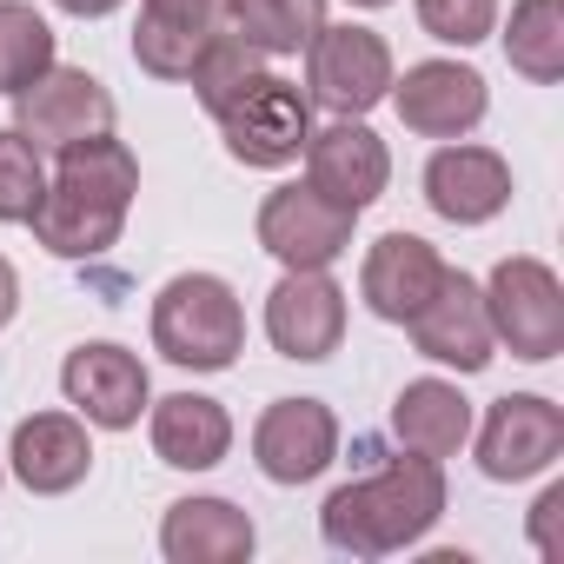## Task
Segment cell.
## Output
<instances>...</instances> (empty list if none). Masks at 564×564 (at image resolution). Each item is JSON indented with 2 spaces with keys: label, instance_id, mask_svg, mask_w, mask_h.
Returning a JSON list of instances; mask_svg holds the SVG:
<instances>
[{
  "label": "cell",
  "instance_id": "1",
  "mask_svg": "<svg viewBox=\"0 0 564 564\" xmlns=\"http://www.w3.org/2000/svg\"><path fill=\"white\" fill-rule=\"evenodd\" d=\"M133 193H140L133 153L100 133V140H80V147L61 153V173H54V186L41 193V206H34L28 226H34V239H41L47 252H61V259H100V252L120 239Z\"/></svg>",
  "mask_w": 564,
  "mask_h": 564
},
{
  "label": "cell",
  "instance_id": "2",
  "mask_svg": "<svg viewBox=\"0 0 564 564\" xmlns=\"http://www.w3.org/2000/svg\"><path fill=\"white\" fill-rule=\"evenodd\" d=\"M445 511V478L438 458H392L359 485H339L319 511V531L333 551L352 557H386L412 538H425Z\"/></svg>",
  "mask_w": 564,
  "mask_h": 564
},
{
  "label": "cell",
  "instance_id": "3",
  "mask_svg": "<svg viewBox=\"0 0 564 564\" xmlns=\"http://www.w3.org/2000/svg\"><path fill=\"white\" fill-rule=\"evenodd\" d=\"M153 346L173 366L226 372L239 359V346H246V313H239L232 286L213 279V272H180L173 286L153 300Z\"/></svg>",
  "mask_w": 564,
  "mask_h": 564
},
{
  "label": "cell",
  "instance_id": "4",
  "mask_svg": "<svg viewBox=\"0 0 564 564\" xmlns=\"http://www.w3.org/2000/svg\"><path fill=\"white\" fill-rule=\"evenodd\" d=\"M491 339H505L518 359H557L564 352V286L544 259H505L485 286Z\"/></svg>",
  "mask_w": 564,
  "mask_h": 564
},
{
  "label": "cell",
  "instance_id": "5",
  "mask_svg": "<svg viewBox=\"0 0 564 564\" xmlns=\"http://www.w3.org/2000/svg\"><path fill=\"white\" fill-rule=\"evenodd\" d=\"M14 133L34 140V153H67L80 140L113 133V100L80 67H47L34 87L14 94Z\"/></svg>",
  "mask_w": 564,
  "mask_h": 564
},
{
  "label": "cell",
  "instance_id": "6",
  "mask_svg": "<svg viewBox=\"0 0 564 564\" xmlns=\"http://www.w3.org/2000/svg\"><path fill=\"white\" fill-rule=\"evenodd\" d=\"M219 127H226V153H232V160H246V166H286V160H300L306 140H313V100H306L293 80L259 74V80L219 113Z\"/></svg>",
  "mask_w": 564,
  "mask_h": 564
},
{
  "label": "cell",
  "instance_id": "7",
  "mask_svg": "<svg viewBox=\"0 0 564 564\" xmlns=\"http://www.w3.org/2000/svg\"><path fill=\"white\" fill-rule=\"evenodd\" d=\"M352 219L359 213L333 206L319 186H279L259 206V246L286 265V272H326L352 246Z\"/></svg>",
  "mask_w": 564,
  "mask_h": 564
},
{
  "label": "cell",
  "instance_id": "8",
  "mask_svg": "<svg viewBox=\"0 0 564 564\" xmlns=\"http://www.w3.org/2000/svg\"><path fill=\"white\" fill-rule=\"evenodd\" d=\"M306 87L333 113H366L392 94V47L372 28H319L306 47Z\"/></svg>",
  "mask_w": 564,
  "mask_h": 564
},
{
  "label": "cell",
  "instance_id": "9",
  "mask_svg": "<svg viewBox=\"0 0 564 564\" xmlns=\"http://www.w3.org/2000/svg\"><path fill=\"white\" fill-rule=\"evenodd\" d=\"M386 180H392V160H386V140L352 113H339L333 127H319L313 140H306V186H319L333 206H346V213H366L379 193H386Z\"/></svg>",
  "mask_w": 564,
  "mask_h": 564
},
{
  "label": "cell",
  "instance_id": "10",
  "mask_svg": "<svg viewBox=\"0 0 564 564\" xmlns=\"http://www.w3.org/2000/svg\"><path fill=\"white\" fill-rule=\"evenodd\" d=\"M564 452V412L538 392H518V399H498L485 412V432H478V465L485 478L498 485H518V478H538L551 458Z\"/></svg>",
  "mask_w": 564,
  "mask_h": 564
},
{
  "label": "cell",
  "instance_id": "11",
  "mask_svg": "<svg viewBox=\"0 0 564 564\" xmlns=\"http://www.w3.org/2000/svg\"><path fill=\"white\" fill-rule=\"evenodd\" d=\"M339 452V419L319 399H279L252 425V458L272 485H306L333 465Z\"/></svg>",
  "mask_w": 564,
  "mask_h": 564
},
{
  "label": "cell",
  "instance_id": "12",
  "mask_svg": "<svg viewBox=\"0 0 564 564\" xmlns=\"http://www.w3.org/2000/svg\"><path fill=\"white\" fill-rule=\"evenodd\" d=\"M405 326H412V346L425 359H438V366H458V372H485L491 366L498 339H491V319H485V293L471 286L465 272H452V265L438 279V293Z\"/></svg>",
  "mask_w": 564,
  "mask_h": 564
},
{
  "label": "cell",
  "instance_id": "13",
  "mask_svg": "<svg viewBox=\"0 0 564 564\" xmlns=\"http://www.w3.org/2000/svg\"><path fill=\"white\" fill-rule=\"evenodd\" d=\"M265 333L286 359H326L346 339V293L326 272H286L265 300Z\"/></svg>",
  "mask_w": 564,
  "mask_h": 564
},
{
  "label": "cell",
  "instance_id": "14",
  "mask_svg": "<svg viewBox=\"0 0 564 564\" xmlns=\"http://www.w3.org/2000/svg\"><path fill=\"white\" fill-rule=\"evenodd\" d=\"M399 120L425 140H458L485 120V74L458 67V61H419L405 67V80L392 87Z\"/></svg>",
  "mask_w": 564,
  "mask_h": 564
},
{
  "label": "cell",
  "instance_id": "15",
  "mask_svg": "<svg viewBox=\"0 0 564 564\" xmlns=\"http://www.w3.org/2000/svg\"><path fill=\"white\" fill-rule=\"evenodd\" d=\"M61 386L87 412V425H107V432H127L147 405V366L127 346H74L61 366Z\"/></svg>",
  "mask_w": 564,
  "mask_h": 564
},
{
  "label": "cell",
  "instance_id": "16",
  "mask_svg": "<svg viewBox=\"0 0 564 564\" xmlns=\"http://www.w3.org/2000/svg\"><path fill=\"white\" fill-rule=\"evenodd\" d=\"M438 279H445V259L438 246H425L419 232H386L372 252H366V272H359V293L379 319L405 326L432 293H438Z\"/></svg>",
  "mask_w": 564,
  "mask_h": 564
},
{
  "label": "cell",
  "instance_id": "17",
  "mask_svg": "<svg viewBox=\"0 0 564 564\" xmlns=\"http://www.w3.org/2000/svg\"><path fill=\"white\" fill-rule=\"evenodd\" d=\"M425 199L458 226H485L511 199V166L491 147H438L425 166Z\"/></svg>",
  "mask_w": 564,
  "mask_h": 564
},
{
  "label": "cell",
  "instance_id": "18",
  "mask_svg": "<svg viewBox=\"0 0 564 564\" xmlns=\"http://www.w3.org/2000/svg\"><path fill=\"white\" fill-rule=\"evenodd\" d=\"M8 458H14V471H21L28 491L54 498V491H74V485L87 478L94 445H87V425H80V419H67V412H34V419L14 425V452H8Z\"/></svg>",
  "mask_w": 564,
  "mask_h": 564
},
{
  "label": "cell",
  "instance_id": "19",
  "mask_svg": "<svg viewBox=\"0 0 564 564\" xmlns=\"http://www.w3.org/2000/svg\"><path fill=\"white\" fill-rule=\"evenodd\" d=\"M173 564H239L252 557V518L226 498H180L160 531Z\"/></svg>",
  "mask_w": 564,
  "mask_h": 564
},
{
  "label": "cell",
  "instance_id": "20",
  "mask_svg": "<svg viewBox=\"0 0 564 564\" xmlns=\"http://www.w3.org/2000/svg\"><path fill=\"white\" fill-rule=\"evenodd\" d=\"M232 445V419L219 399H199V392H173L153 405V452L180 471H206L219 465Z\"/></svg>",
  "mask_w": 564,
  "mask_h": 564
},
{
  "label": "cell",
  "instance_id": "21",
  "mask_svg": "<svg viewBox=\"0 0 564 564\" xmlns=\"http://www.w3.org/2000/svg\"><path fill=\"white\" fill-rule=\"evenodd\" d=\"M392 438H399L412 458H452V452L471 438V405L458 399V386L419 379V386H405L399 405H392Z\"/></svg>",
  "mask_w": 564,
  "mask_h": 564
},
{
  "label": "cell",
  "instance_id": "22",
  "mask_svg": "<svg viewBox=\"0 0 564 564\" xmlns=\"http://www.w3.org/2000/svg\"><path fill=\"white\" fill-rule=\"evenodd\" d=\"M326 28V0H226V34L252 54H300Z\"/></svg>",
  "mask_w": 564,
  "mask_h": 564
},
{
  "label": "cell",
  "instance_id": "23",
  "mask_svg": "<svg viewBox=\"0 0 564 564\" xmlns=\"http://www.w3.org/2000/svg\"><path fill=\"white\" fill-rule=\"evenodd\" d=\"M505 61L538 87H551L564 74V0H518L511 34H505Z\"/></svg>",
  "mask_w": 564,
  "mask_h": 564
},
{
  "label": "cell",
  "instance_id": "24",
  "mask_svg": "<svg viewBox=\"0 0 564 564\" xmlns=\"http://www.w3.org/2000/svg\"><path fill=\"white\" fill-rule=\"evenodd\" d=\"M54 67V28L21 8V0H0V94H21Z\"/></svg>",
  "mask_w": 564,
  "mask_h": 564
},
{
  "label": "cell",
  "instance_id": "25",
  "mask_svg": "<svg viewBox=\"0 0 564 564\" xmlns=\"http://www.w3.org/2000/svg\"><path fill=\"white\" fill-rule=\"evenodd\" d=\"M259 74H265V67H259V54H252L239 34H226V28H219V34L199 47V61H193V74H186V80H193L199 107L219 120V113H226V107H232V100H239Z\"/></svg>",
  "mask_w": 564,
  "mask_h": 564
},
{
  "label": "cell",
  "instance_id": "26",
  "mask_svg": "<svg viewBox=\"0 0 564 564\" xmlns=\"http://www.w3.org/2000/svg\"><path fill=\"white\" fill-rule=\"evenodd\" d=\"M41 193H47V173H41L34 140H21L14 127H0V219H34Z\"/></svg>",
  "mask_w": 564,
  "mask_h": 564
},
{
  "label": "cell",
  "instance_id": "27",
  "mask_svg": "<svg viewBox=\"0 0 564 564\" xmlns=\"http://www.w3.org/2000/svg\"><path fill=\"white\" fill-rule=\"evenodd\" d=\"M498 21V0H419V28L445 47H478Z\"/></svg>",
  "mask_w": 564,
  "mask_h": 564
},
{
  "label": "cell",
  "instance_id": "28",
  "mask_svg": "<svg viewBox=\"0 0 564 564\" xmlns=\"http://www.w3.org/2000/svg\"><path fill=\"white\" fill-rule=\"evenodd\" d=\"M140 14L180 28V34H219L226 28V0H147Z\"/></svg>",
  "mask_w": 564,
  "mask_h": 564
},
{
  "label": "cell",
  "instance_id": "29",
  "mask_svg": "<svg viewBox=\"0 0 564 564\" xmlns=\"http://www.w3.org/2000/svg\"><path fill=\"white\" fill-rule=\"evenodd\" d=\"M557 518H564V485H551V491L538 498V511H531V531H538V551H544V557H564V544H557Z\"/></svg>",
  "mask_w": 564,
  "mask_h": 564
},
{
  "label": "cell",
  "instance_id": "30",
  "mask_svg": "<svg viewBox=\"0 0 564 564\" xmlns=\"http://www.w3.org/2000/svg\"><path fill=\"white\" fill-rule=\"evenodd\" d=\"M14 306H21V279H14V265L0 259V326L14 319Z\"/></svg>",
  "mask_w": 564,
  "mask_h": 564
},
{
  "label": "cell",
  "instance_id": "31",
  "mask_svg": "<svg viewBox=\"0 0 564 564\" xmlns=\"http://www.w3.org/2000/svg\"><path fill=\"white\" fill-rule=\"evenodd\" d=\"M54 8H67L74 21H100V14H113L120 0H54Z\"/></svg>",
  "mask_w": 564,
  "mask_h": 564
},
{
  "label": "cell",
  "instance_id": "32",
  "mask_svg": "<svg viewBox=\"0 0 564 564\" xmlns=\"http://www.w3.org/2000/svg\"><path fill=\"white\" fill-rule=\"evenodd\" d=\"M352 8H386V0H352Z\"/></svg>",
  "mask_w": 564,
  "mask_h": 564
}]
</instances>
